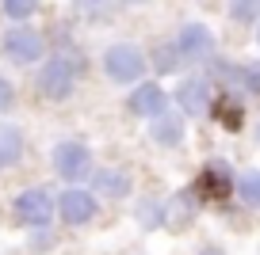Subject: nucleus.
Listing matches in <instances>:
<instances>
[{
    "label": "nucleus",
    "mask_w": 260,
    "mask_h": 255,
    "mask_svg": "<svg viewBox=\"0 0 260 255\" xmlns=\"http://www.w3.org/2000/svg\"><path fill=\"white\" fill-rule=\"evenodd\" d=\"M77 76H81V65L73 54H54L39 72V92L46 99H69L77 88Z\"/></svg>",
    "instance_id": "1"
},
{
    "label": "nucleus",
    "mask_w": 260,
    "mask_h": 255,
    "mask_svg": "<svg viewBox=\"0 0 260 255\" xmlns=\"http://www.w3.org/2000/svg\"><path fill=\"white\" fill-rule=\"evenodd\" d=\"M104 72L115 84H134V80H142V72H146V54H142L138 46H130V42H115L104 54Z\"/></svg>",
    "instance_id": "2"
},
{
    "label": "nucleus",
    "mask_w": 260,
    "mask_h": 255,
    "mask_svg": "<svg viewBox=\"0 0 260 255\" xmlns=\"http://www.w3.org/2000/svg\"><path fill=\"white\" fill-rule=\"evenodd\" d=\"M50 160H54V172L65 183H81L92 172V152H88V145H81V141H57Z\"/></svg>",
    "instance_id": "3"
},
{
    "label": "nucleus",
    "mask_w": 260,
    "mask_h": 255,
    "mask_svg": "<svg viewBox=\"0 0 260 255\" xmlns=\"http://www.w3.org/2000/svg\"><path fill=\"white\" fill-rule=\"evenodd\" d=\"M16 217L27 229H46L54 221V198L46 194V187H27L16 198Z\"/></svg>",
    "instance_id": "4"
},
{
    "label": "nucleus",
    "mask_w": 260,
    "mask_h": 255,
    "mask_svg": "<svg viewBox=\"0 0 260 255\" xmlns=\"http://www.w3.org/2000/svg\"><path fill=\"white\" fill-rule=\"evenodd\" d=\"M57 214H61L65 225H88L92 217L100 214V202H96L92 191L69 187V191H61V198H57Z\"/></svg>",
    "instance_id": "5"
},
{
    "label": "nucleus",
    "mask_w": 260,
    "mask_h": 255,
    "mask_svg": "<svg viewBox=\"0 0 260 255\" xmlns=\"http://www.w3.org/2000/svg\"><path fill=\"white\" fill-rule=\"evenodd\" d=\"M4 54L16 65H35L42 57V34L31 31V27H12L4 34Z\"/></svg>",
    "instance_id": "6"
},
{
    "label": "nucleus",
    "mask_w": 260,
    "mask_h": 255,
    "mask_svg": "<svg viewBox=\"0 0 260 255\" xmlns=\"http://www.w3.org/2000/svg\"><path fill=\"white\" fill-rule=\"evenodd\" d=\"M176 50H180V57H184V61H207V57L214 54V34H211V27H203V23L180 27Z\"/></svg>",
    "instance_id": "7"
},
{
    "label": "nucleus",
    "mask_w": 260,
    "mask_h": 255,
    "mask_svg": "<svg viewBox=\"0 0 260 255\" xmlns=\"http://www.w3.org/2000/svg\"><path fill=\"white\" fill-rule=\"evenodd\" d=\"M176 103H180V111H184V114L203 118V114L211 111V84H207L203 76L184 80V84H180V92H176Z\"/></svg>",
    "instance_id": "8"
},
{
    "label": "nucleus",
    "mask_w": 260,
    "mask_h": 255,
    "mask_svg": "<svg viewBox=\"0 0 260 255\" xmlns=\"http://www.w3.org/2000/svg\"><path fill=\"white\" fill-rule=\"evenodd\" d=\"M165 107H169V96H165L161 84H138L130 96V111L142 114V118H161Z\"/></svg>",
    "instance_id": "9"
},
{
    "label": "nucleus",
    "mask_w": 260,
    "mask_h": 255,
    "mask_svg": "<svg viewBox=\"0 0 260 255\" xmlns=\"http://www.w3.org/2000/svg\"><path fill=\"white\" fill-rule=\"evenodd\" d=\"M218 72L222 80H230L234 88H241L245 96H260V65H230V61H218Z\"/></svg>",
    "instance_id": "10"
},
{
    "label": "nucleus",
    "mask_w": 260,
    "mask_h": 255,
    "mask_svg": "<svg viewBox=\"0 0 260 255\" xmlns=\"http://www.w3.org/2000/svg\"><path fill=\"white\" fill-rule=\"evenodd\" d=\"M92 187H96L100 194H107V198H126L130 194V176L119 172V167H104V172L92 176Z\"/></svg>",
    "instance_id": "11"
},
{
    "label": "nucleus",
    "mask_w": 260,
    "mask_h": 255,
    "mask_svg": "<svg viewBox=\"0 0 260 255\" xmlns=\"http://www.w3.org/2000/svg\"><path fill=\"white\" fill-rule=\"evenodd\" d=\"M19 156H23V134H19V126L0 122V167L19 164Z\"/></svg>",
    "instance_id": "12"
},
{
    "label": "nucleus",
    "mask_w": 260,
    "mask_h": 255,
    "mask_svg": "<svg viewBox=\"0 0 260 255\" xmlns=\"http://www.w3.org/2000/svg\"><path fill=\"white\" fill-rule=\"evenodd\" d=\"M234 187H237V179H226V172H222L218 164H214L211 172H203V179H199V191H203V194H214V198L230 194Z\"/></svg>",
    "instance_id": "13"
},
{
    "label": "nucleus",
    "mask_w": 260,
    "mask_h": 255,
    "mask_svg": "<svg viewBox=\"0 0 260 255\" xmlns=\"http://www.w3.org/2000/svg\"><path fill=\"white\" fill-rule=\"evenodd\" d=\"M149 134H153V141H161V145H180V141H184V126H180V118H165V114L149 126Z\"/></svg>",
    "instance_id": "14"
},
{
    "label": "nucleus",
    "mask_w": 260,
    "mask_h": 255,
    "mask_svg": "<svg viewBox=\"0 0 260 255\" xmlns=\"http://www.w3.org/2000/svg\"><path fill=\"white\" fill-rule=\"evenodd\" d=\"M234 191L241 194V202H245V206L260 209V172H245V176L237 179V187H234Z\"/></svg>",
    "instance_id": "15"
},
{
    "label": "nucleus",
    "mask_w": 260,
    "mask_h": 255,
    "mask_svg": "<svg viewBox=\"0 0 260 255\" xmlns=\"http://www.w3.org/2000/svg\"><path fill=\"white\" fill-rule=\"evenodd\" d=\"M211 111H214V114L222 118V126H226V130H237V126H241V103H237L234 96L218 99V103H214Z\"/></svg>",
    "instance_id": "16"
},
{
    "label": "nucleus",
    "mask_w": 260,
    "mask_h": 255,
    "mask_svg": "<svg viewBox=\"0 0 260 255\" xmlns=\"http://www.w3.org/2000/svg\"><path fill=\"white\" fill-rule=\"evenodd\" d=\"M260 16V0H230V19L237 23H252Z\"/></svg>",
    "instance_id": "17"
},
{
    "label": "nucleus",
    "mask_w": 260,
    "mask_h": 255,
    "mask_svg": "<svg viewBox=\"0 0 260 255\" xmlns=\"http://www.w3.org/2000/svg\"><path fill=\"white\" fill-rule=\"evenodd\" d=\"M180 61H184V57H180L176 42H172V46H161V50L153 54V69H157V72H176Z\"/></svg>",
    "instance_id": "18"
},
{
    "label": "nucleus",
    "mask_w": 260,
    "mask_h": 255,
    "mask_svg": "<svg viewBox=\"0 0 260 255\" xmlns=\"http://www.w3.org/2000/svg\"><path fill=\"white\" fill-rule=\"evenodd\" d=\"M0 8H4V16H8V19H31L35 8H39V0H4Z\"/></svg>",
    "instance_id": "19"
},
{
    "label": "nucleus",
    "mask_w": 260,
    "mask_h": 255,
    "mask_svg": "<svg viewBox=\"0 0 260 255\" xmlns=\"http://www.w3.org/2000/svg\"><path fill=\"white\" fill-rule=\"evenodd\" d=\"M161 217H165V206H161V202H142V206H138V221L146 225V229H157V225H161Z\"/></svg>",
    "instance_id": "20"
},
{
    "label": "nucleus",
    "mask_w": 260,
    "mask_h": 255,
    "mask_svg": "<svg viewBox=\"0 0 260 255\" xmlns=\"http://www.w3.org/2000/svg\"><path fill=\"white\" fill-rule=\"evenodd\" d=\"M165 217H169V225H187L191 221V202L172 198V206H165Z\"/></svg>",
    "instance_id": "21"
},
{
    "label": "nucleus",
    "mask_w": 260,
    "mask_h": 255,
    "mask_svg": "<svg viewBox=\"0 0 260 255\" xmlns=\"http://www.w3.org/2000/svg\"><path fill=\"white\" fill-rule=\"evenodd\" d=\"M12 103H16V88H12L8 80L0 76V114H4V111H12Z\"/></svg>",
    "instance_id": "22"
},
{
    "label": "nucleus",
    "mask_w": 260,
    "mask_h": 255,
    "mask_svg": "<svg viewBox=\"0 0 260 255\" xmlns=\"http://www.w3.org/2000/svg\"><path fill=\"white\" fill-rule=\"evenodd\" d=\"M199 255H226L222 247H207V251H199Z\"/></svg>",
    "instance_id": "23"
},
{
    "label": "nucleus",
    "mask_w": 260,
    "mask_h": 255,
    "mask_svg": "<svg viewBox=\"0 0 260 255\" xmlns=\"http://www.w3.org/2000/svg\"><path fill=\"white\" fill-rule=\"evenodd\" d=\"M122 4H138V0H122Z\"/></svg>",
    "instance_id": "24"
},
{
    "label": "nucleus",
    "mask_w": 260,
    "mask_h": 255,
    "mask_svg": "<svg viewBox=\"0 0 260 255\" xmlns=\"http://www.w3.org/2000/svg\"><path fill=\"white\" fill-rule=\"evenodd\" d=\"M256 42H260V27H256Z\"/></svg>",
    "instance_id": "25"
},
{
    "label": "nucleus",
    "mask_w": 260,
    "mask_h": 255,
    "mask_svg": "<svg viewBox=\"0 0 260 255\" xmlns=\"http://www.w3.org/2000/svg\"><path fill=\"white\" fill-rule=\"evenodd\" d=\"M256 137H260V126H256Z\"/></svg>",
    "instance_id": "26"
}]
</instances>
